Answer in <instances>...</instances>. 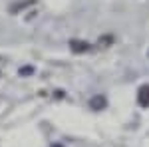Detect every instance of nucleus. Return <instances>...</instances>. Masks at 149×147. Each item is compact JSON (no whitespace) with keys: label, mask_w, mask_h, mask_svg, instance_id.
Segmentation results:
<instances>
[{"label":"nucleus","mask_w":149,"mask_h":147,"mask_svg":"<svg viewBox=\"0 0 149 147\" xmlns=\"http://www.w3.org/2000/svg\"><path fill=\"white\" fill-rule=\"evenodd\" d=\"M70 50L74 52V54H86V52H90L92 50V44L90 42H86V40H70Z\"/></svg>","instance_id":"1"},{"label":"nucleus","mask_w":149,"mask_h":147,"mask_svg":"<svg viewBox=\"0 0 149 147\" xmlns=\"http://www.w3.org/2000/svg\"><path fill=\"white\" fill-rule=\"evenodd\" d=\"M137 103L141 107H149V84L141 86L137 91Z\"/></svg>","instance_id":"2"},{"label":"nucleus","mask_w":149,"mask_h":147,"mask_svg":"<svg viewBox=\"0 0 149 147\" xmlns=\"http://www.w3.org/2000/svg\"><path fill=\"white\" fill-rule=\"evenodd\" d=\"M105 105H107V100L103 95H93L90 100V109H93V111H102V109H105Z\"/></svg>","instance_id":"3"},{"label":"nucleus","mask_w":149,"mask_h":147,"mask_svg":"<svg viewBox=\"0 0 149 147\" xmlns=\"http://www.w3.org/2000/svg\"><path fill=\"white\" fill-rule=\"evenodd\" d=\"M32 4H36V0H22V2H16V4H12V6H10V12H12V14H18L20 10L28 8V6H32Z\"/></svg>","instance_id":"4"},{"label":"nucleus","mask_w":149,"mask_h":147,"mask_svg":"<svg viewBox=\"0 0 149 147\" xmlns=\"http://www.w3.org/2000/svg\"><path fill=\"white\" fill-rule=\"evenodd\" d=\"M30 74H34V68L32 66H26V68H20V76H30Z\"/></svg>","instance_id":"5"},{"label":"nucleus","mask_w":149,"mask_h":147,"mask_svg":"<svg viewBox=\"0 0 149 147\" xmlns=\"http://www.w3.org/2000/svg\"><path fill=\"white\" fill-rule=\"evenodd\" d=\"M111 42H113V36H103V38H100V46L111 44Z\"/></svg>","instance_id":"6"},{"label":"nucleus","mask_w":149,"mask_h":147,"mask_svg":"<svg viewBox=\"0 0 149 147\" xmlns=\"http://www.w3.org/2000/svg\"><path fill=\"white\" fill-rule=\"evenodd\" d=\"M52 147H64V145H62V143H54Z\"/></svg>","instance_id":"7"}]
</instances>
